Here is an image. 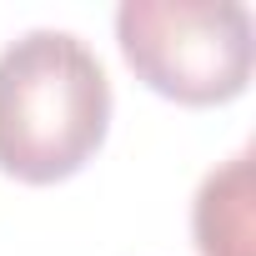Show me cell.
Instances as JSON below:
<instances>
[{"label": "cell", "mask_w": 256, "mask_h": 256, "mask_svg": "<svg viewBox=\"0 0 256 256\" xmlns=\"http://www.w3.org/2000/svg\"><path fill=\"white\" fill-rule=\"evenodd\" d=\"M110 131V80L66 30H30L0 50V171L56 186L90 166Z\"/></svg>", "instance_id": "6da1fadb"}, {"label": "cell", "mask_w": 256, "mask_h": 256, "mask_svg": "<svg viewBox=\"0 0 256 256\" xmlns=\"http://www.w3.org/2000/svg\"><path fill=\"white\" fill-rule=\"evenodd\" d=\"M116 40L141 86L191 110L226 106L251 86L256 36L236 0H126Z\"/></svg>", "instance_id": "7a4b0ae2"}, {"label": "cell", "mask_w": 256, "mask_h": 256, "mask_svg": "<svg viewBox=\"0 0 256 256\" xmlns=\"http://www.w3.org/2000/svg\"><path fill=\"white\" fill-rule=\"evenodd\" d=\"M191 231L201 256H251V156H236L201 181Z\"/></svg>", "instance_id": "3957f363"}]
</instances>
